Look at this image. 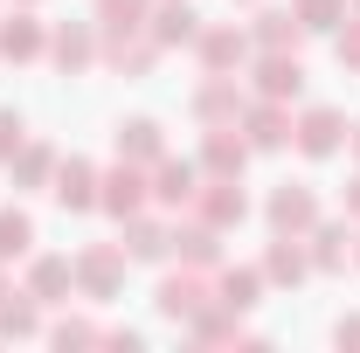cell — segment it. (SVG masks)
I'll use <instances>...</instances> for the list:
<instances>
[{
	"label": "cell",
	"mask_w": 360,
	"mask_h": 353,
	"mask_svg": "<svg viewBox=\"0 0 360 353\" xmlns=\"http://www.w3.org/2000/svg\"><path fill=\"white\" fill-rule=\"evenodd\" d=\"M42 333V319H35V298L21 291V298H7L0 291V340H35Z\"/></svg>",
	"instance_id": "603a6c76"
},
{
	"label": "cell",
	"mask_w": 360,
	"mask_h": 353,
	"mask_svg": "<svg viewBox=\"0 0 360 353\" xmlns=\"http://www.w3.org/2000/svg\"><path fill=\"white\" fill-rule=\"evenodd\" d=\"M28 250H35V222L21 208H0V264L7 257H28Z\"/></svg>",
	"instance_id": "f1b7e54d"
},
{
	"label": "cell",
	"mask_w": 360,
	"mask_h": 353,
	"mask_svg": "<svg viewBox=\"0 0 360 353\" xmlns=\"http://www.w3.org/2000/svg\"><path fill=\"white\" fill-rule=\"evenodd\" d=\"M21 7H35V0H21Z\"/></svg>",
	"instance_id": "8d00e7d4"
},
{
	"label": "cell",
	"mask_w": 360,
	"mask_h": 353,
	"mask_svg": "<svg viewBox=\"0 0 360 353\" xmlns=\"http://www.w3.org/2000/svg\"><path fill=\"white\" fill-rule=\"evenodd\" d=\"M291 14H298V28H312V35H340L347 0H291Z\"/></svg>",
	"instance_id": "484cf974"
},
{
	"label": "cell",
	"mask_w": 360,
	"mask_h": 353,
	"mask_svg": "<svg viewBox=\"0 0 360 353\" xmlns=\"http://www.w3.org/2000/svg\"><path fill=\"white\" fill-rule=\"evenodd\" d=\"M340 63H347V70H360V21H340Z\"/></svg>",
	"instance_id": "1f68e13d"
},
{
	"label": "cell",
	"mask_w": 360,
	"mask_h": 353,
	"mask_svg": "<svg viewBox=\"0 0 360 353\" xmlns=\"http://www.w3.org/2000/svg\"><path fill=\"white\" fill-rule=\"evenodd\" d=\"M146 35H153L160 49H180V42H194V35H201V14H194L187 0H160V14L146 21Z\"/></svg>",
	"instance_id": "2e32d148"
},
{
	"label": "cell",
	"mask_w": 360,
	"mask_h": 353,
	"mask_svg": "<svg viewBox=\"0 0 360 353\" xmlns=\"http://www.w3.org/2000/svg\"><path fill=\"white\" fill-rule=\"evenodd\" d=\"M347 7H354V14H360V0H347Z\"/></svg>",
	"instance_id": "d590c367"
},
{
	"label": "cell",
	"mask_w": 360,
	"mask_h": 353,
	"mask_svg": "<svg viewBox=\"0 0 360 353\" xmlns=\"http://www.w3.org/2000/svg\"><path fill=\"white\" fill-rule=\"evenodd\" d=\"M194 194H201V167L160 153V160H153V201H160V208H187Z\"/></svg>",
	"instance_id": "52a82bcc"
},
{
	"label": "cell",
	"mask_w": 360,
	"mask_h": 353,
	"mask_svg": "<svg viewBox=\"0 0 360 353\" xmlns=\"http://www.w3.org/2000/svg\"><path fill=\"white\" fill-rule=\"evenodd\" d=\"M305 236H312V270H347V243H354L347 222H326V215H319Z\"/></svg>",
	"instance_id": "44dd1931"
},
{
	"label": "cell",
	"mask_w": 360,
	"mask_h": 353,
	"mask_svg": "<svg viewBox=\"0 0 360 353\" xmlns=\"http://www.w3.org/2000/svg\"><path fill=\"white\" fill-rule=\"evenodd\" d=\"M7 167H14V180H21V187H49V180H56V153H49V146H28V139H21V153H14Z\"/></svg>",
	"instance_id": "d4e9b609"
},
{
	"label": "cell",
	"mask_w": 360,
	"mask_h": 353,
	"mask_svg": "<svg viewBox=\"0 0 360 353\" xmlns=\"http://www.w3.org/2000/svg\"><path fill=\"white\" fill-rule=\"evenodd\" d=\"M194 118H201V125H236V118H243V90H236V77L208 70V84L194 90Z\"/></svg>",
	"instance_id": "ba28073f"
},
{
	"label": "cell",
	"mask_w": 360,
	"mask_h": 353,
	"mask_svg": "<svg viewBox=\"0 0 360 353\" xmlns=\"http://www.w3.org/2000/svg\"><path fill=\"white\" fill-rule=\"evenodd\" d=\"M194 56H201V70H236V63H243V56H250V35H243V28H229V21H215V28H201V35H194Z\"/></svg>",
	"instance_id": "30bf717a"
},
{
	"label": "cell",
	"mask_w": 360,
	"mask_h": 353,
	"mask_svg": "<svg viewBox=\"0 0 360 353\" xmlns=\"http://www.w3.org/2000/svg\"><path fill=\"white\" fill-rule=\"evenodd\" d=\"M264 215L277 236H305L319 222V194L305 187V180H284V187H270V201H264Z\"/></svg>",
	"instance_id": "3957f363"
},
{
	"label": "cell",
	"mask_w": 360,
	"mask_h": 353,
	"mask_svg": "<svg viewBox=\"0 0 360 353\" xmlns=\"http://www.w3.org/2000/svg\"><path fill=\"white\" fill-rule=\"evenodd\" d=\"M298 35H305L298 14H284V7H264V14H257V42L264 49H298Z\"/></svg>",
	"instance_id": "83f0119b"
},
{
	"label": "cell",
	"mask_w": 360,
	"mask_h": 353,
	"mask_svg": "<svg viewBox=\"0 0 360 353\" xmlns=\"http://www.w3.org/2000/svg\"><path fill=\"white\" fill-rule=\"evenodd\" d=\"M0 291H7V277H0Z\"/></svg>",
	"instance_id": "74e56055"
},
{
	"label": "cell",
	"mask_w": 360,
	"mask_h": 353,
	"mask_svg": "<svg viewBox=\"0 0 360 353\" xmlns=\"http://www.w3.org/2000/svg\"><path fill=\"white\" fill-rule=\"evenodd\" d=\"M305 90V63H298V49H264V63H257V97H298Z\"/></svg>",
	"instance_id": "8992f818"
},
{
	"label": "cell",
	"mask_w": 360,
	"mask_h": 353,
	"mask_svg": "<svg viewBox=\"0 0 360 353\" xmlns=\"http://www.w3.org/2000/svg\"><path fill=\"white\" fill-rule=\"evenodd\" d=\"M125 243H90L84 257H77V291L84 298H118V284H125Z\"/></svg>",
	"instance_id": "6da1fadb"
},
{
	"label": "cell",
	"mask_w": 360,
	"mask_h": 353,
	"mask_svg": "<svg viewBox=\"0 0 360 353\" xmlns=\"http://www.w3.org/2000/svg\"><path fill=\"white\" fill-rule=\"evenodd\" d=\"M291 139H298V153H305V160H333V153L347 146V118H340L333 104H312V111L291 125Z\"/></svg>",
	"instance_id": "277c9868"
},
{
	"label": "cell",
	"mask_w": 360,
	"mask_h": 353,
	"mask_svg": "<svg viewBox=\"0 0 360 353\" xmlns=\"http://www.w3.org/2000/svg\"><path fill=\"white\" fill-rule=\"evenodd\" d=\"M305 236H277L264 257V284H305L312 277V250H298Z\"/></svg>",
	"instance_id": "e0dca14e"
},
{
	"label": "cell",
	"mask_w": 360,
	"mask_h": 353,
	"mask_svg": "<svg viewBox=\"0 0 360 353\" xmlns=\"http://www.w3.org/2000/svg\"><path fill=\"white\" fill-rule=\"evenodd\" d=\"M49 56H56V70H63V77H77V70L97 63V35H90L84 21H63V28L49 35Z\"/></svg>",
	"instance_id": "7c38bea8"
},
{
	"label": "cell",
	"mask_w": 360,
	"mask_h": 353,
	"mask_svg": "<svg viewBox=\"0 0 360 353\" xmlns=\"http://www.w3.org/2000/svg\"><path fill=\"white\" fill-rule=\"evenodd\" d=\"M167 250H174L187 270H215V264H222V229L187 222V229H174V243H167Z\"/></svg>",
	"instance_id": "8fae6325"
},
{
	"label": "cell",
	"mask_w": 360,
	"mask_h": 353,
	"mask_svg": "<svg viewBox=\"0 0 360 353\" xmlns=\"http://www.w3.org/2000/svg\"><path fill=\"white\" fill-rule=\"evenodd\" d=\"M333 340H340V347H360V319H340V326H333Z\"/></svg>",
	"instance_id": "d6a6232c"
},
{
	"label": "cell",
	"mask_w": 360,
	"mask_h": 353,
	"mask_svg": "<svg viewBox=\"0 0 360 353\" xmlns=\"http://www.w3.org/2000/svg\"><path fill=\"white\" fill-rule=\"evenodd\" d=\"M42 49H49V35H42V21H35V14L0 21V56H7V63H35Z\"/></svg>",
	"instance_id": "d6986e66"
},
{
	"label": "cell",
	"mask_w": 360,
	"mask_h": 353,
	"mask_svg": "<svg viewBox=\"0 0 360 353\" xmlns=\"http://www.w3.org/2000/svg\"><path fill=\"white\" fill-rule=\"evenodd\" d=\"M167 243H174V229H160V222H146V215L125 222V257H132V264H160Z\"/></svg>",
	"instance_id": "7402d4cb"
},
{
	"label": "cell",
	"mask_w": 360,
	"mask_h": 353,
	"mask_svg": "<svg viewBox=\"0 0 360 353\" xmlns=\"http://www.w3.org/2000/svg\"><path fill=\"white\" fill-rule=\"evenodd\" d=\"M347 146H354V160H360V125H354V132H347Z\"/></svg>",
	"instance_id": "e575fe53"
},
{
	"label": "cell",
	"mask_w": 360,
	"mask_h": 353,
	"mask_svg": "<svg viewBox=\"0 0 360 353\" xmlns=\"http://www.w3.org/2000/svg\"><path fill=\"white\" fill-rule=\"evenodd\" d=\"M21 139H28L21 111H14V104H0V160H14V153H21Z\"/></svg>",
	"instance_id": "4dcf8cb0"
},
{
	"label": "cell",
	"mask_w": 360,
	"mask_h": 353,
	"mask_svg": "<svg viewBox=\"0 0 360 353\" xmlns=\"http://www.w3.org/2000/svg\"><path fill=\"white\" fill-rule=\"evenodd\" d=\"M257 291H264V270H222V284H215V298H222L229 312H250Z\"/></svg>",
	"instance_id": "4316f807"
},
{
	"label": "cell",
	"mask_w": 360,
	"mask_h": 353,
	"mask_svg": "<svg viewBox=\"0 0 360 353\" xmlns=\"http://www.w3.org/2000/svg\"><path fill=\"white\" fill-rule=\"evenodd\" d=\"M243 160H250V139H236V125H208V139H201V174L208 180H243Z\"/></svg>",
	"instance_id": "5b68a950"
},
{
	"label": "cell",
	"mask_w": 360,
	"mask_h": 353,
	"mask_svg": "<svg viewBox=\"0 0 360 353\" xmlns=\"http://www.w3.org/2000/svg\"><path fill=\"white\" fill-rule=\"evenodd\" d=\"M208 298H215V291H208V277H201V270H187V264H180V277H167V284H160V312H167L174 326H187Z\"/></svg>",
	"instance_id": "9c48e42d"
},
{
	"label": "cell",
	"mask_w": 360,
	"mask_h": 353,
	"mask_svg": "<svg viewBox=\"0 0 360 353\" xmlns=\"http://www.w3.org/2000/svg\"><path fill=\"white\" fill-rule=\"evenodd\" d=\"M49 194H56L63 208H77V215H84V208H97V167H90V160H63V167H56V180H49Z\"/></svg>",
	"instance_id": "4fadbf2b"
},
{
	"label": "cell",
	"mask_w": 360,
	"mask_h": 353,
	"mask_svg": "<svg viewBox=\"0 0 360 353\" xmlns=\"http://www.w3.org/2000/svg\"><path fill=\"white\" fill-rule=\"evenodd\" d=\"M70 284H77V264H70V257H35V264H28V298H35V305H56Z\"/></svg>",
	"instance_id": "ac0fdd59"
},
{
	"label": "cell",
	"mask_w": 360,
	"mask_h": 353,
	"mask_svg": "<svg viewBox=\"0 0 360 353\" xmlns=\"http://www.w3.org/2000/svg\"><path fill=\"white\" fill-rule=\"evenodd\" d=\"M49 340H56V347H90V340H104V333H97L90 319H63V326H49Z\"/></svg>",
	"instance_id": "f546056e"
},
{
	"label": "cell",
	"mask_w": 360,
	"mask_h": 353,
	"mask_svg": "<svg viewBox=\"0 0 360 353\" xmlns=\"http://www.w3.org/2000/svg\"><path fill=\"white\" fill-rule=\"evenodd\" d=\"M194 201H201V222H208V229H236V222L250 215V194H243L236 180H208Z\"/></svg>",
	"instance_id": "5bb4252c"
},
{
	"label": "cell",
	"mask_w": 360,
	"mask_h": 353,
	"mask_svg": "<svg viewBox=\"0 0 360 353\" xmlns=\"http://www.w3.org/2000/svg\"><path fill=\"white\" fill-rule=\"evenodd\" d=\"M243 132H250L257 153H277V146L291 139V118H284V104H277V97H264V104H243Z\"/></svg>",
	"instance_id": "9a60e30c"
},
{
	"label": "cell",
	"mask_w": 360,
	"mask_h": 353,
	"mask_svg": "<svg viewBox=\"0 0 360 353\" xmlns=\"http://www.w3.org/2000/svg\"><path fill=\"white\" fill-rule=\"evenodd\" d=\"M153 201V187H146V174H139L132 160H118L111 174H97V208L104 215H118V222H132L139 208Z\"/></svg>",
	"instance_id": "7a4b0ae2"
},
{
	"label": "cell",
	"mask_w": 360,
	"mask_h": 353,
	"mask_svg": "<svg viewBox=\"0 0 360 353\" xmlns=\"http://www.w3.org/2000/svg\"><path fill=\"white\" fill-rule=\"evenodd\" d=\"M347 222H360V180L347 187Z\"/></svg>",
	"instance_id": "836d02e7"
},
{
	"label": "cell",
	"mask_w": 360,
	"mask_h": 353,
	"mask_svg": "<svg viewBox=\"0 0 360 353\" xmlns=\"http://www.w3.org/2000/svg\"><path fill=\"white\" fill-rule=\"evenodd\" d=\"M97 28H104V42L111 35H139L146 28V0H97Z\"/></svg>",
	"instance_id": "cb8c5ba5"
},
{
	"label": "cell",
	"mask_w": 360,
	"mask_h": 353,
	"mask_svg": "<svg viewBox=\"0 0 360 353\" xmlns=\"http://www.w3.org/2000/svg\"><path fill=\"white\" fill-rule=\"evenodd\" d=\"M160 153H167V139H160V125H153V118H125V125H118V160L153 167Z\"/></svg>",
	"instance_id": "ffe728a7"
}]
</instances>
